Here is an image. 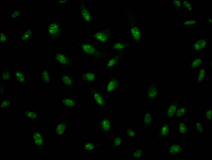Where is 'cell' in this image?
<instances>
[{"label":"cell","mask_w":212,"mask_h":160,"mask_svg":"<svg viewBox=\"0 0 212 160\" xmlns=\"http://www.w3.org/2000/svg\"><path fill=\"white\" fill-rule=\"evenodd\" d=\"M80 47L85 53L96 59H104L106 57L105 52L97 48L92 44L83 43L80 44Z\"/></svg>","instance_id":"cell-1"},{"label":"cell","mask_w":212,"mask_h":160,"mask_svg":"<svg viewBox=\"0 0 212 160\" xmlns=\"http://www.w3.org/2000/svg\"><path fill=\"white\" fill-rule=\"evenodd\" d=\"M129 32L134 41L140 42L142 38V34L140 29L135 21L133 16L131 14L129 15Z\"/></svg>","instance_id":"cell-2"},{"label":"cell","mask_w":212,"mask_h":160,"mask_svg":"<svg viewBox=\"0 0 212 160\" xmlns=\"http://www.w3.org/2000/svg\"><path fill=\"white\" fill-rule=\"evenodd\" d=\"M48 32L51 37H58L62 34V27L59 22H51L48 26Z\"/></svg>","instance_id":"cell-3"},{"label":"cell","mask_w":212,"mask_h":160,"mask_svg":"<svg viewBox=\"0 0 212 160\" xmlns=\"http://www.w3.org/2000/svg\"><path fill=\"white\" fill-rule=\"evenodd\" d=\"M112 32L109 29H107L104 31L98 32L93 35L94 38L102 44H105L112 37Z\"/></svg>","instance_id":"cell-4"},{"label":"cell","mask_w":212,"mask_h":160,"mask_svg":"<svg viewBox=\"0 0 212 160\" xmlns=\"http://www.w3.org/2000/svg\"><path fill=\"white\" fill-rule=\"evenodd\" d=\"M54 57L61 66L65 67H71L73 65L74 62L72 59L64 54L61 53H56L55 54Z\"/></svg>","instance_id":"cell-5"},{"label":"cell","mask_w":212,"mask_h":160,"mask_svg":"<svg viewBox=\"0 0 212 160\" xmlns=\"http://www.w3.org/2000/svg\"><path fill=\"white\" fill-rule=\"evenodd\" d=\"M79 12L85 21L90 23L92 21V15L87 8L82 4L79 7Z\"/></svg>","instance_id":"cell-6"},{"label":"cell","mask_w":212,"mask_h":160,"mask_svg":"<svg viewBox=\"0 0 212 160\" xmlns=\"http://www.w3.org/2000/svg\"><path fill=\"white\" fill-rule=\"evenodd\" d=\"M32 139L34 143L39 148H43L44 146V138L41 132L38 131H34L32 132Z\"/></svg>","instance_id":"cell-7"},{"label":"cell","mask_w":212,"mask_h":160,"mask_svg":"<svg viewBox=\"0 0 212 160\" xmlns=\"http://www.w3.org/2000/svg\"><path fill=\"white\" fill-rule=\"evenodd\" d=\"M120 85V83L118 79L115 77L112 78L110 80L107 85L106 91L107 93H110L115 91L116 89L118 88Z\"/></svg>","instance_id":"cell-8"},{"label":"cell","mask_w":212,"mask_h":160,"mask_svg":"<svg viewBox=\"0 0 212 160\" xmlns=\"http://www.w3.org/2000/svg\"><path fill=\"white\" fill-rule=\"evenodd\" d=\"M92 93L96 103L102 108L105 109L106 107V102L103 95L94 89H92Z\"/></svg>","instance_id":"cell-9"},{"label":"cell","mask_w":212,"mask_h":160,"mask_svg":"<svg viewBox=\"0 0 212 160\" xmlns=\"http://www.w3.org/2000/svg\"><path fill=\"white\" fill-rule=\"evenodd\" d=\"M208 44V41L205 38H202L196 41L193 46V50L199 51L205 48Z\"/></svg>","instance_id":"cell-10"},{"label":"cell","mask_w":212,"mask_h":160,"mask_svg":"<svg viewBox=\"0 0 212 160\" xmlns=\"http://www.w3.org/2000/svg\"><path fill=\"white\" fill-rule=\"evenodd\" d=\"M100 127L101 130L105 133L109 132L112 128L111 121L108 118H105L100 122Z\"/></svg>","instance_id":"cell-11"},{"label":"cell","mask_w":212,"mask_h":160,"mask_svg":"<svg viewBox=\"0 0 212 160\" xmlns=\"http://www.w3.org/2000/svg\"><path fill=\"white\" fill-rule=\"evenodd\" d=\"M158 95V88L157 87L156 85L155 84H151L149 87L147 91V95L148 97L150 99H155Z\"/></svg>","instance_id":"cell-12"},{"label":"cell","mask_w":212,"mask_h":160,"mask_svg":"<svg viewBox=\"0 0 212 160\" xmlns=\"http://www.w3.org/2000/svg\"><path fill=\"white\" fill-rule=\"evenodd\" d=\"M61 79L63 84L66 86L67 87L73 89L74 87V83L72 77L70 75L64 74L61 77Z\"/></svg>","instance_id":"cell-13"},{"label":"cell","mask_w":212,"mask_h":160,"mask_svg":"<svg viewBox=\"0 0 212 160\" xmlns=\"http://www.w3.org/2000/svg\"><path fill=\"white\" fill-rule=\"evenodd\" d=\"M123 55V52H120L118 54H117V55H116L115 57H112V59H110L109 60V61L108 62V63L106 65L107 68H111L113 66H116L117 64V63L121 59L122 56Z\"/></svg>","instance_id":"cell-14"},{"label":"cell","mask_w":212,"mask_h":160,"mask_svg":"<svg viewBox=\"0 0 212 160\" xmlns=\"http://www.w3.org/2000/svg\"><path fill=\"white\" fill-rule=\"evenodd\" d=\"M67 128V123L65 121L59 123L55 127L56 134L59 136L64 135V133L65 132Z\"/></svg>","instance_id":"cell-15"},{"label":"cell","mask_w":212,"mask_h":160,"mask_svg":"<svg viewBox=\"0 0 212 160\" xmlns=\"http://www.w3.org/2000/svg\"><path fill=\"white\" fill-rule=\"evenodd\" d=\"M182 151V147L178 144H172L169 148V153L171 155H177Z\"/></svg>","instance_id":"cell-16"},{"label":"cell","mask_w":212,"mask_h":160,"mask_svg":"<svg viewBox=\"0 0 212 160\" xmlns=\"http://www.w3.org/2000/svg\"><path fill=\"white\" fill-rule=\"evenodd\" d=\"M128 42L126 41H119L113 44L112 48L116 50L123 51L128 46Z\"/></svg>","instance_id":"cell-17"},{"label":"cell","mask_w":212,"mask_h":160,"mask_svg":"<svg viewBox=\"0 0 212 160\" xmlns=\"http://www.w3.org/2000/svg\"><path fill=\"white\" fill-rule=\"evenodd\" d=\"M170 129V126L168 123H166L162 126L159 132V136L160 137H165L168 135Z\"/></svg>","instance_id":"cell-18"},{"label":"cell","mask_w":212,"mask_h":160,"mask_svg":"<svg viewBox=\"0 0 212 160\" xmlns=\"http://www.w3.org/2000/svg\"><path fill=\"white\" fill-rule=\"evenodd\" d=\"M81 77L84 81L91 82H94L96 80V75L92 72H87L82 74Z\"/></svg>","instance_id":"cell-19"},{"label":"cell","mask_w":212,"mask_h":160,"mask_svg":"<svg viewBox=\"0 0 212 160\" xmlns=\"http://www.w3.org/2000/svg\"><path fill=\"white\" fill-rule=\"evenodd\" d=\"M152 122V116L149 112L146 113L144 116L143 119V124L144 128H147L150 126Z\"/></svg>","instance_id":"cell-20"},{"label":"cell","mask_w":212,"mask_h":160,"mask_svg":"<svg viewBox=\"0 0 212 160\" xmlns=\"http://www.w3.org/2000/svg\"><path fill=\"white\" fill-rule=\"evenodd\" d=\"M62 103L64 106L70 107H73L77 106V102L71 98H64L62 100Z\"/></svg>","instance_id":"cell-21"},{"label":"cell","mask_w":212,"mask_h":160,"mask_svg":"<svg viewBox=\"0 0 212 160\" xmlns=\"http://www.w3.org/2000/svg\"><path fill=\"white\" fill-rule=\"evenodd\" d=\"M41 77L42 81L46 84H48L50 83V76L49 72L47 70H43L41 73Z\"/></svg>","instance_id":"cell-22"},{"label":"cell","mask_w":212,"mask_h":160,"mask_svg":"<svg viewBox=\"0 0 212 160\" xmlns=\"http://www.w3.org/2000/svg\"><path fill=\"white\" fill-rule=\"evenodd\" d=\"M178 110L177 105L176 104H172L169 107L167 111V114L169 117L174 116L176 113L177 110Z\"/></svg>","instance_id":"cell-23"},{"label":"cell","mask_w":212,"mask_h":160,"mask_svg":"<svg viewBox=\"0 0 212 160\" xmlns=\"http://www.w3.org/2000/svg\"><path fill=\"white\" fill-rule=\"evenodd\" d=\"M25 116L28 118L32 120H37L39 119V116L37 112L33 111H27L25 112Z\"/></svg>","instance_id":"cell-24"},{"label":"cell","mask_w":212,"mask_h":160,"mask_svg":"<svg viewBox=\"0 0 212 160\" xmlns=\"http://www.w3.org/2000/svg\"><path fill=\"white\" fill-rule=\"evenodd\" d=\"M206 74V70L205 68H202L200 69L199 72L198 73L197 77V81L198 82L200 83L201 82H202L204 80V79L205 78Z\"/></svg>","instance_id":"cell-25"},{"label":"cell","mask_w":212,"mask_h":160,"mask_svg":"<svg viewBox=\"0 0 212 160\" xmlns=\"http://www.w3.org/2000/svg\"><path fill=\"white\" fill-rule=\"evenodd\" d=\"M32 34V30L31 29H28L23 33L21 37V41L24 42L28 40Z\"/></svg>","instance_id":"cell-26"},{"label":"cell","mask_w":212,"mask_h":160,"mask_svg":"<svg viewBox=\"0 0 212 160\" xmlns=\"http://www.w3.org/2000/svg\"><path fill=\"white\" fill-rule=\"evenodd\" d=\"M202 62H203V60L201 58H200V57L196 58L195 60H193L191 62V63H190V67L192 69H197L201 65Z\"/></svg>","instance_id":"cell-27"},{"label":"cell","mask_w":212,"mask_h":160,"mask_svg":"<svg viewBox=\"0 0 212 160\" xmlns=\"http://www.w3.org/2000/svg\"><path fill=\"white\" fill-rule=\"evenodd\" d=\"M15 78L18 82L21 84H25V75L20 71H16L15 72Z\"/></svg>","instance_id":"cell-28"},{"label":"cell","mask_w":212,"mask_h":160,"mask_svg":"<svg viewBox=\"0 0 212 160\" xmlns=\"http://www.w3.org/2000/svg\"><path fill=\"white\" fill-rule=\"evenodd\" d=\"M178 130L181 135H186L187 132V127L186 124L184 122H181L179 125Z\"/></svg>","instance_id":"cell-29"},{"label":"cell","mask_w":212,"mask_h":160,"mask_svg":"<svg viewBox=\"0 0 212 160\" xmlns=\"http://www.w3.org/2000/svg\"><path fill=\"white\" fill-rule=\"evenodd\" d=\"M97 144L94 143H87L84 145V149L87 151H93L97 148Z\"/></svg>","instance_id":"cell-30"},{"label":"cell","mask_w":212,"mask_h":160,"mask_svg":"<svg viewBox=\"0 0 212 160\" xmlns=\"http://www.w3.org/2000/svg\"><path fill=\"white\" fill-rule=\"evenodd\" d=\"M187 108L186 107H182L181 108H180L178 110H177L175 115L178 118H180V117H182V116H184L186 113L187 112Z\"/></svg>","instance_id":"cell-31"},{"label":"cell","mask_w":212,"mask_h":160,"mask_svg":"<svg viewBox=\"0 0 212 160\" xmlns=\"http://www.w3.org/2000/svg\"><path fill=\"white\" fill-rule=\"evenodd\" d=\"M143 155V151L142 148L137 149L136 151L133 153V157L135 159H140L142 157Z\"/></svg>","instance_id":"cell-32"},{"label":"cell","mask_w":212,"mask_h":160,"mask_svg":"<svg viewBox=\"0 0 212 160\" xmlns=\"http://www.w3.org/2000/svg\"><path fill=\"white\" fill-rule=\"evenodd\" d=\"M195 128L196 129L197 131L199 132L200 133H202L204 130V128L203 126V123L200 122L199 121H197L195 124Z\"/></svg>","instance_id":"cell-33"},{"label":"cell","mask_w":212,"mask_h":160,"mask_svg":"<svg viewBox=\"0 0 212 160\" xmlns=\"http://www.w3.org/2000/svg\"><path fill=\"white\" fill-rule=\"evenodd\" d=\"M1 77L4 81H8L9 80L11 77V74L9 70H4L3 72H2L1 74Z\"/></svg>","instance_id":"cell-34"},{"label":"cell","mask_w":212,"mask_h":160,"mask_svg":"<svg viewBox=\"0 0 212 160\" xmlns=\"http://www.w3.org/2000/svg\"><path fill=\"white\" fill-rule=\"evenodd\" d=\"M182 5L184 6L186 8V9L188 11L191 12L193 11V8L192 6H191V3H190L189 1L184 0V1H182Z\"/></svg>","instance_id":"cell-35"},{"label":"cell","mask_w":212,"mask_h":160,"mask_svg":"<svg viewBox=\"0 0 212 160\" xmlns=\"http://www.w3.org/2000/svg\"><path fill=\"white\" fill-rule=\"evenodd\" d=\"M0 39H1V43H2V44L7 43L9 41L8 36L3 31H1L0 32Z\"/></svg>","instance_id":"cell-36"},{"label":"cell","mask_w":212,"mask_h":160,"mask_svg":"<svg viewBox=\"0 0 212 160\" xmlns=\"http://www.w3.org/2000/svg\"><path fill=\"white\" fill-rule=\"evenodd\" d=\"M11 100L9 98H6L2 100L1 103V109H4V108H6L7 107H9L11 103Z\"/></svg>","instance_id":"cell-37"},{"label":"cell","mask_w":212,"mask_h":160,"mask_svg":"<svg viewBox=\"0 0 212 160\" xmlns=\"http://www.w3.org/2000/svg\"><path fill=\"white\" fill-rule=\"evenodd\" d=\"M122 142H123V141H122V138H120L119 137H117L114 139L113 144H114V146L115 147H118L121 145Z\"/></svg>","instance_id":"cell-38"},{"label":"cell","mask_w":212,"mask_h":160,"mask_svg":"<svg viewBox=\"0 0 212 160\" xmlns=\"http://www.w3.org/2000/svg\"><path fill=\"white\" fill-rule=\"evenodd\" d=\"M197 24V21L196 20H187L182 24V25L186 26H192L196 25Z\"/></svg>","instance_id":"cell-39"},{"label":"cell","mask_w":212,"mask_h":160,"mask_svg":"<svg viewBox=\"0 0 212 160\" xmlns=\"http://www.w3.org/2000/svg\"><path fill=\"white\" fill-rule=\"evenodd\" d=\"M21 15V11L18 10H15L13 11L12 13H11V17L13 18H16L17 17H19Z\"/></svg>","instance_id":"cell-40"},{"label":"cell","mask_w":212,"mask_h":160,"mask_svg":"<svg viewBox=\"0 0 212 160\" xmlns=\"http://www.w3.org/2000/svg\"><path fill=\"white\" fill-rule=\"evenodd\" d=\"M173 4L175 6L176 8L178 10V11L180 10L181 8V6H182V1H179V0H175L173 1Z\"/></svg>","instance_id":"cell-41"},{"label":"cell","mask_w":212,"mask_h":160,"mask_svg":"<svg viewBox=\"0 0 212 160\" xmlns=\"http://www.w3.org/2000/svg\"><path fill=\"white\" fill-rule=\"evenodd\" d=\"M127 135H128L129 137H131V138L135 137L136 136V135L135 131L134 130H133V129L131 128L128 129H127Z\"/></svg>","instance_id":"cell-42"},{"label":"cell","mask_w":212,"mask_h":160,"mask_svg":"<svg viewBox=\"0 0 212 160\" xmlns=\"http://www.w3.org/2000/svg\"><path fill=\"white\" fill-rule=\"evenodd\" d=\"M205 116L206 120L208 121H211L212 120V109H209L207 110L206 113L205 114Z\"/></svg>","instance_id":"cell-43"},{"label":"cell","mask_w":212,"mask_h":160,"mask_svg":"<svg viewBox=\"0 0 212 160\" xmlns=\"http://www.w3.org/2000/svg\"><path fill=\"white\" fill-rule=\"evenodd\" d=\"M69 1L67 0H57L56 1V2L58 4H65L67 3Z\"/></svg>","instance_id":"cell-44"},{"label":"cell","mask_w":212,"mask_h":160,"mask_svg":"<svg viewBox=\"0 0 212 160\" xmlns=\"http://www.w3.org/2000/svg\"><path fill=\"white\" fill-rule=\"evenodd\" d=\"M4 88L3 87L2 85H1V87H0V92H1V94H3L4 93Z\"/></svg>","instance_id":"cell-45"},{"label":"cell","mask_w":212,"mask_h":160,"mask_svg":"<svg viewBox=\"0 0 212 160\" xmlns=\"http://www.w3.org/2000/svg\"><path fill=\"white\" fill-rule=\"evenodd\" d=\"M208 22H209L210 24H212V18H208Z\"/></svg>","instance_id":"cell-46"}]
</instances>
